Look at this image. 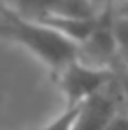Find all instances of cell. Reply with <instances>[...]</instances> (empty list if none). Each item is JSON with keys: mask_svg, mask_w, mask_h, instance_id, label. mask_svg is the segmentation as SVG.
Here are the masks:
<instances>
[{"mask_svg": "<svg viewBox=\"0 0 128 130\" xmlns=\"http://www.w3.org/2000/svg\"><path fill=\"white\" fill-rule=\"evenodd\" d=\"M0 10L4 11L11 25V40L25 45L32 55H36L55 72L62 70L68 62L79 59V45L57 28L42 21L26 19L2 4H0Z\"/></svg>", "mask_w": 128, "mask_h": 130, "instance_id": "1", "label": "cell"}, {"mask_svg": "<svg viewBox=\"0 0 128 130\" xmlns=\"http://www.w3.org/2000/svg\"><path fill=\"white\" fill-rule=\"evenodd\" d=\"M59 74V85L62 89L66 106H79L90 96L102 92L113 79L111 68H100L76 59L64 66Z\"/></svg>", "mask_w": 128, "mask_h": 130, "instance_id": "2", "label": "cell"}, {"mask_svg": "<svg viewBox=\"0 0 128 130\" xmlns=\"http://www.w3.org/2000/svg\"><path fill=\"white\" fill-rule=\"evenodd\" d=\"M119 104H121L119 94L115 89H111V83H109L102 92L79 104L74 130H105L113 115L121 111Z\"/></svg>", "mask_w": 128, "mask_h": 130, "instance_id": "3", "label": "cell"}, {"mask_svg": "<svg viewBox=\"0 0 128 130\" xmlns=\"http://www.w3.org/2000/svg\"><path fill=\"white\" fill-rule=\"evenodd\" d=\"M113 36H115L119 53L128 55V15H124V13L113 15Z\"/></svg>", "mask_w": 128, "mask_h": 130, "instance_id": "4", "label": "cell"}, {"mask_svg": "<svg viewBox=\"0 0 128 130\" xmlns=\"http://www.w3.org/2000/svg\"><path fill=\"white\" fill-rule=\"evenodd\" d=\"M77 107L79 106H66L59 117L49 121L40 130H74V123H76V117H77Z\"/></svg>", "mask_w": 128, "mask_h": 130, "instance_id": "5", "label": "cell"}, {"mask_svg": "<svg viewBox=\"0 0 128 130\" xmlns=\"http://www.w3.org/2000/svg\"><path fill=\"white\" fill-rule=\"evenodd\" d=\"M105 130H128V111H117Z\"/></svg>", "mask_w": 128, "mask_h": 130, "instance_id": "6", "label": "cell"}, {"mask_svg": "<svg viewBox=\"0 0 128 130\" xmlns=\"http://www.w3.org/2000/svg\"><path fill=\"white\" fill-rule=\"evenodd\" d=\"M0 38L11 40V25H10V21H8V17L4 15L2 10H0Z\"/></svg>", "mask_w": 128, "mask_h": 130, "instance_id": "7", "label": "cell"}, {"mask_svg": "<svg viewBox=\"0 0 128 130\" xmlns=\"http://www.w3.org/2000/svg\"><path fill=\"white\" fill-rule=\"evenodd\" d=\"M119 2H124V0H104V6H115Z\"/></svg>", "mask_w": 128, "mask_h": 130, "instance_id": "8", "label": "cell"}, {"mask_svg": "<svg viewBox=\"0 0 128 130\" xmlns=\"http://www.w3.org/2000/svg\"><path fill=\"white\" fill-rule=\"evenodd\" d=\"M90 2H92V4H96V6H100V8L104 6V0H90Z\"/></svg>", "mask_w": 128, "mask_h": 130, "instance_id": "9", "label": "cell"}, {"mask_svg": "<svg viewBox=\"0 0 128 130\" xmlns=\"http://www.w3.org/2000/svg\"><path fill=\"white\" fill-rule=\"evenodd\" d=\"M10 2H11V0H0V4H2V6H10Z\"/></svg>", "mask_w": 128, "mask_h": 130, "instance_id": "10", "label": "cell"}]
</instances>
